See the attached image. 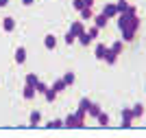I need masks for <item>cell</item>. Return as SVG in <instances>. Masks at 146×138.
<instances>
[{
    "mask_svg": "<svg viewBox=\"0 0 146 138\" xmlns=\"http://www.w3.org/2000/svg\"><path fill=\"white\" fill-rule=\"evenodd\" d=\"M135 37H137V29H133V26H124L122 29V42H133Z\"/></svg>",
    "mask_w": 146,
    "mask_h": 138,
    "instance_id": "1",
    "label": "cell"
},
{
    "mask_svg": "<svg viewBox=\"0 0 146 138\" xmlns=\"http://www.w3.org/2000/svg\"><path fill=\"white\" fill-rule=\"evenodd\" d=\"M83 125H85V123H81L74 114H70L66 120H63V127H70V129H79V127H83Z\"/></svg>",
    "mask_w": 146,
    "mask_h": 138,
    "instance_id": "2",
    "label": "cell"
},
{
    "mask_svg": "<svg viewBox=\"0 0 146 138\" xmlns=\"http://www.w3.org/2000/svg\"><path fill=\"white\" fill-rule=\"evenodd\" d=\"M133 125V114H131V108L122 110V127H131Z\"/></svg>",
    "mask_w": 146,
    "mask_h": 138,
    "instance_id": "3",
    "label": "cell"
},
{
    "mask_svg": "<svg viewBox=\"0 0 146 138\" xmlns=\"http://www.w3.org/2000/svg\"><path fill=\"white\" fill-rule=\"evenodd\" d=\"M103 13L107 15V18H116V15H118L116 2H109V5H105V7H103Z\"/></svg>",
    "mask_w": 146,
    "mask_h": 138,
    "instance_id": "4",
    "label": "cell"
},
{
    "mask_svg": "<svg viewBox=\"0 0 146 138\" xmlns=\"http://www.w3.org/2000/svg\"><path fill=\"white\" fill-rule=\"evenodd\" d=\"M70 31H72L74 35L79 37L81 33H83V31H85V24H83V20H74V22H72V26H70Z\"/></svg>",
    "mask_w": 146,
    "mask_h": 138,
    "instance_id": "5",
    "label": "cell"
},
{
    "mask_svg": "<svg viewBox=\"0 0 146 138\" xmlns=\"http://www.w3.org/2000/svg\"><path fill=\"white\" fill-rule=\"evenodd\" d=\"M107 22H109V18H107L105 13H98V15H94V24H96L98 29H105V26H107Z\"/></svg>",
    "mask_w": 146,
    "mask_h": 138,
    "instance_id": "6",
    "label": "cell"
},
{
    "mask_svg": "<svg viewBox=\"0 0 146 138\" xmlns=\"http://www.w3.org/2000/svg\"><path fill=\"white\" fill-rule=\"evenodd\" d=\"M44 46L48 48V50H55L57 48V37L55 35H46L44 37Z\"/></svg>",
    "mask_w": 146,
    "mask_h": 138,
    "instance_id": "7",
    "label": "cell"
},
{
    "mask_svg": "<svg viewBox=\"0 0 146 138\" xmlns=\"http://www.w3.org/2000/svg\"><path fill=\"white\" fill-rule=\"evenodd\" d=\"M76 40H79V42H81V46H90V42H94V40H92V35H90V33H87V29L83 31V33H81V35L76 37Z\"/></svg>",
    "mask_w": 146,
    "mask_h": 138,
    "instance_id": "8",
    "label": "cell"
},
{
    "mask_svg": "<svg viewBox=\"0 0 146 138\" xmlns=\"http://www.w3.org/2000/svg\"><path fill=\"white\" fill-rule=\"evenodd\" d=\"M100 112H103V110H100V105H98V103H90V108H87V114H90L92 118H96Z\"/></svg>",
    "mask_w": 146,
    "mask_h": 138,
    "instance_id": "9",
    "label": "cell"
},
{
    "mask_svg": "<svg viewBox=\"0 0 146 138\" xmlns=\"http://www.w3.org/2000/svg\"><path fill=\"white\" fill-rule=\"evenodd\" d=\"M107 50H109V48L105 46V44H98V46H96V50H94V55H96V59H105V55H107Z\"/></svg>",
    "mask_w": 146,
    "mask_h": 138,
    "instance_id": "10",
    "label": "cell"
},
{
    "mask_svg": "<svg viewBox=\"0 0 146 138\" xmlns=\"http://www.w3.org/2000/svg\"><path fill=\"white\" fill-rule=\"evenodd\" d=\"M116 59H118V53H113V50H107V55H105V61H107V66H113L116 64Z\"/></svg>",
    "mask_w": 146,
    "mask_h": 138,
    "instance_id": "11",
    "label": "cell"
},
{
    "mask_svg": "<svg viewBox=\"0 0 146 138\" xmlns=\"http://www.w3.org/2000/svg\"><path fill=\"white\" fill-rule=\"evenodd\" d=\"M50 88H52V90H55L57 94H59V92H63V90H66L68 85H66V81H63V79H57V81H55L52 85H50Z\"/></svg>",
    "mask_w": 146,
    "mask_h": 138,
    "instance_id": "12",
    "label": "cell"
},
{
    "mask_svg": "<svg viewBox=\"0 0 146 138\" xmlns=\"http://www.w3.org/2000/svg\"><path fill=\"white\" fill-rule=\"evenodd\" d=\"M29 118H31V127H37V123L42 120V114H39V110H33Z\"/></svg>",
    "mask_w": 146,
    "mask_h": 138,
    "instance_id": "13",
    "label": "cell"
},
{
    "mask_svg": "<svg viewBox=\"0 0 146 138\" xmlns=\"http://www.w3.org/2000/svg\"><path fill=\"white\" fill-rule=\"evenodd\" d=\"M15 61H18V64H24L26 61V48L20 46L18 50H15Z\"/></svg>",
    "mask_w": 146,
    "mask_h": 138,
    "instance_id": "14",
    "label": "cell"
},
{
    "mask_svg": "<svg viewBox=\"0 0 146 138\" xmlns=\"http://www.w3.org/2000/svg\"><path fill=\"white\" fill-rule=\"evenodd\" d=\"M131 114H133V118H140V116L144 114V108H142V103H135L133 108H131Z\"/></svg>",
    "mask_w": 146,
    "mask_h": 138,
    "instance_id": "15",
    "label": "cell"
},
{
    "mask_svg": "<svg viewBox=\"0 0 146 138\" xmlns=\"http://www.w3.org/2000/svg\"><path fill=\"white\" fill-rule=\"evenodd\" d=\"M35 94H37V92H35V88H33V85H26V88H24V92H22V96H24L26 101H31V99H33Z\"/></svg>",
    "mask_w": 146,
    "mask_h": 138,
    "instance_id": "16",
    "label": "cell"
},
{
    "mask_svg": "<svg viewBox=\"0 0 146 138\" xmlns=\"http://www.w3.org/2000/svg\"><path fill=\"white\" fill-rule=\"evenodd\" d=\"M2 29H5V31H13V29H15V20H13V18H5V20H2Z\"/></svg>",
    "mask_w": 146,
    "mask_h": 138,
    "instance_id": "17",
    "label": "cell"
},
{
    "mask_svg": "<svg viewBox=\"0 0 146 138\" xmlns=\"http://www.w3.org/2000/svg\"><path fill=\"white\" fill-rule=\"evenodd\" d=\"M94 13H92V7H83L81 9V20H92Z\"/></svg>",
    "mask_w": 146,
    "mask_h": 138,
    "instance_id": "18",
    "label": "cell"
},
{
    "mask_svg": "<svg viewBox=\"0 0 146 138\" xmlns=\"http://www.w3.org/2000/svg\"><path fill=\"white\" fill-rule=\"evenodd\" d=\"M37 81H39V77H37L35 72H29V75H26V85H33V88H35Z\"/></svg>",
    "mask_w": 146,
    "mask_h": 138,
    "instance_id": "19",
    "label": "cell"
},
{
    "mask_svg": "<svg viewBox=\"0 0 146 138\" xmlns=\"http://www.w3.org/2000/svg\"><path fill=\"white\" fill-rule=\"evenodd\" d=\"M63 81H66V85H72L74 81H76V77H74V72H72V70H68L66 75H63Z\"/></svg>",
    "mask_w": 146,
    "mask_h": 138,
    "instance_id": "20",
    "label": "cell"
},
{
    "mask_svg": "<svg viewBox=\"0 0 146 138\" xmlns=\"http://www.w3.org/2000/svg\"><path fill=\"white\" fill-rule=\"evenodd\" d=\"M46 127H48V129H59V127H63V120L55 118V120H50V123H46Z\"/></svg>",
    "mask_w": 146,
    "mask_h": 138,
    "instance_id": "21",
    "label": "cell"
},
{
    "mask_svg": "<svg viewBox=\"0 0 146 138\" xmlns=\"http://www.w3.org/2000/svg\"><path fill=\"white\" fill-rule=\"evenodd\" d=\"M122 48H124V42H122V40H118V42L111 44V50H113V53H118V55L122 53Z\"/></svg>",
    "mask_w": 146,
    "mask_h": 138,
    "instance_id": "22",
    "label": "cell"
},
{
    "mask_svg": "<svg viewBox=\"0 0 146 138\" xmlns=\"http://www.w3.org/2000/svg\"><path fill=\"white\" fill-rule=\"evenodd\" d=\"M50 85H46L44 81H37V85H35V92H39V94H46V90H48Z\"/></svg>",
    "mask_w": 146,
    "mask_h": 138,
    "instance_id": "23",
    "label": "cell"
},
{
    "mask_svg": "<svg viewBox=\"0 0 146 138\" xmlns=\"http://www.w3.org/2000/svg\"><path fill=\"white\" fill-rule=\"evenodd\" d=\"M116 9H118V13L127 11V9H129V2H127V0H118V2H116Z\"/></svg>",
    "mask_w": 146,
    "mask_h": 138,
    "instance_id": "24",
    "label": "cell"
},
{
    "mask_svg": "<svg viewBox=\"0 0 146 138\" xmlns=\"http://www.w3.org/2000/svg\"><path fill=\"white\" fill-rule=\"evenodd\" d=\"M44 96H46V101H48V103H52V101H55V99H57V92L52 90V88H48V90H46V94H44Z\"/></svg>",
    "mask_w": 146,
    "mask_h": 138,
    "instance_id": "25",
    "label": "cell"
},
{
    "mask_svg": "<svg viewBox=\"0 0 146 138\" xmlns=\"http://www.w3.org/2000/svg\"><path fill=\"white\" fill-rule=\"evenodd\" d=\"M96 118H98V123H100V125H109V114H105V112H100V114H98Z\"/></svg>",
    "mask_w": 146,
    "mask_h": 138,
    "instance_id": "26",
    "label": "cell"
},
{
    "mask_svg": "<svg viewBox=\"0 0 146 138\" xmlns=\"http://www.w3.org/2000/svg\"><path fill=\"white\" fill-rule=\"evenodd\" d=\"M74 116H76V118H79L81 120V123H85V118H87V112H85V110H76V112H74Z\"/></svg>",
    "mask_w": 146,
    "mask_h": 138,
    "instance_id": "27",
    "label": "cell"
},
{
    "mask_svg": "<svg viewBox=\"0 0 146 138\" xmlns=\"http://www.w3.org/2000/svg\"><path fill=\"white\" fill-rule=\"evenodd\" d=\"M98 31H100V29H98L96 24H94V26H90V31H87V33L92 35V40H96V37H98Z\"/></svg>",
    "mask_w": 146,
    "mask_h": 138,
    "instance_id": "28",
    "label": "cell"
},
{
    "mask_svg": "<svg viewBox=\"0 0 146 138\" xmlns=\"http://www.w3.org/2000/svg\"><path fill=\"white\" fill-rule=\"evenodd\" d=\"M76 42V35H74L72 31H68V35H66V44H74Z\"/></svg>",
    "mask_w": 146,
    "mask_h": 138,
    "instance_id": "29",
    "label": "cell"
},
{
    "mask_svg": "<svg viewBox=\"0 0 146 138\" xmlns=\"http://www.w3.org/2000/svg\"><path fill=\"white\" fill-rule=\"evenodd\" d=\"M90 103H92L90 99H81V101H79V108H81V110H85V112H87V108H90Z\"/></svg>",
    "mask_w": 146,
    "mask_h": 138,
    "instance_id": "30",
    "label": "cell"
},
{
    "mask_svg": "<svg viewBox=\"0 0 146 138\" xmlns=\"http://www.w3.org/2000/svg\"><path fill=\"white\" fill-rule=\"evenodd\" d=\"M72 7L76 9V11H81V9H83L85 5H83V0H72Z\"/></svg>",
    "mask_w": 146,
    "mask_h": 138,
    "instance_id": "31",
    "label": "cell"
},
{
    "mask_svg": "<svg viewBox=\"0 0 146 138\" xmlns=\"http://www.w3.org/2000/svg\"><path fill=\"white\" fill-rule=\"evenodd\" d=\"M127 11H129V13H131V15H135V13H137V9H135V7H133V5H129V9H127Z\"/></svg>",
    "mask_w": 146,
    "mask_h": 138,
    "instance_id": "32",
    "label": "cell"
},
{
    "mask_svg": "<svg viewBox=\"0 0 146 138\" xmlns=\"http://www.w3.org/2000/svg\"><path fill=\"white\" fill-rule=\"evenodd\" d=\"M83 5L85 7H94V0H83Z\"/></svg>",
    "mask_w": 146,
    "mask_h": 138,
    "instance_id": "33",
    "label": "cell"
},
{
    "mask_svg": "<svg viewBox=\"0 0 146 138\" xmlns=\"http://www.w3.org/2000/svg\"><path fill=\"white\" fill-rule=\"evenodd\" d=\"M33 2H35V0H22V5H26V7H29V5H33Z\"/></svg>",
    "mask_w": 146,
    "mask_h": 138,
    "instance_id": "34",
    "label": "cell"
},
{
    "mask_svg": "<svg viewBox=\"0 0 146 138\" xmlns=\"http://www.w3.org/2000/svg\"><path fill=\"white\" fill-rule=\"evenodd\" d=\"M9 5V0H0V7H7Z\"/></svg>",
    "mask_w": 146,
    "mask_h": 138,
    "instance_id": "35",
    "label": "cell"
}]
</instances>
